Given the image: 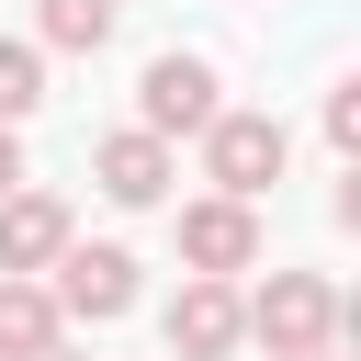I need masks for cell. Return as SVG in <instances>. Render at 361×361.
I'll return each instance as SVG.
<instances>
[{
  "mask_svg": "<svg viewBox=\"0 0 361 361\" xmlns=\"http://www.w3.org/2000/svg\"><path fill=\"white\" fill-rule=\"evenodd\" d=\"M0 192H23V135L0 124Z\"/></svg>",
  "mask_w": 361,
  "mask_h": 361,
  "instance_id": "13",
  "label": "cell"
},
{
  "mask_svg": "<svg viewBox=\"0 0 361 361\" xmlns=\"http://www.w3.org/2000/svg\"><path fill=\"white\" fill-rule=\"evenodd\" d=\"M56 248H68V203L56 192H0V282L56 271Z\"/></svg>",
  "mask_w": 361,
  "mask_h": 361,
  "instance_id": "7",
  "label": "cell"
},
{
  "mask_svg": "<svg viewBox=\"0 0 361 361\" xmlns=\"http://www.w3.org/2000/svg\"><path fill=\"white\" fill-rule=\"evenodd\" d=\"M226 113V79H214V56H192V45H169V56H147V79H135V135H203Z\"/></svg>",
  "mask_w": 361,
  "mask_h": 361,
  "instance_id": "2",
  "label": "cell"
},
{
  "mask_svg": "<svg viewBox=\"0 0 361 361\" xmlns=\"http://www.w3.org/2000/svg\"><path fill=\"white\" fill-rule=\"evenodd\" d=\"M180 271H203V282L259 271V203H226V192L180 203Z\"/></svg>",
  "mask_w": 361,
  "mask_h": 361,
  "instance_id": "4",
  "label": "cell"
},
{
  "mask_svg": "<svg viewBox=\"0 0 361 361\" xmlns=\"http://www.w3.org/2000/svg\"><path fill=\"white\" fill-rule=\"evenodd\" d=\"M45 361H68V338H56V350H45Z\"/></svg>",
  "mask_w": 361,
  "mask_h": 361,
  "instance_id": "14",
  "label": "cell"
},
{
  "mask_svg": "<svg viewBox=\"0 0 361 361\" xmlns=\"http://www.w3.org/2000/svg\"><path fill=\"white\" fill-rule=\"evenodd\" d=\"M34 102H45V45H11V34H0V124L23 135Z\"/></svg>",
  "mask_w": 361,
  "mask_h": 361,
  "instance_id": "11",
  "label": "cell"
},
{
  "mask_svg": "<svg viewBox=\"0 0 361 361\" xmlns=\"http://www.w3.org/2000/svg\"><path fill=\"white\" fill-rule=\"evenodd\" d=\"M237 350V282H180L169 293V361H226Z\"/></svg>",
  "mask_w": 361,
  "mask_h": 361,
  "instance_id": "8",
  "label": "cell"
},
{
  "mask_svg": "<svg viewBox=\"0 0 361 361\" xmlns=\"http://www.w3.org/2000/svg\"><path fill=\"white\" fill-rule=\"evenodd\" d=\"M282 158H293V135H282L271 113H214V124H203V180H214L226 203H259V192L282 180Z\"/></svg>",
  "mask_w": 361,
  "mask_h": 361,
  "instance_id": "3",
  "label": "cell"
},
{
  "mask_svg": "<svg viewBox=\"0 0 361 361\" xmlns=\"http://www.w3.org/2000/svg\"><path fill=\"white\" fill-rule=\"evenodd\" d=\"M327 147H338V158L361 147V79H338V90H327Z\"/></svg>",
  "mask_w": 361,
  "mask_h": 361,
  "instance_id": "12",
  "label": "cell"
},
{
  "mask_svg": "<svg viewBox=\"0 0 361 361\" xmlns=\"http://www.w3.org/2000/svg\"><path fill=\"white\" fill-rule=\"evenodd\" d=\"M338 327H350V305L327 271H271L259 293H237V338H259L271 361H327Z\"/></svg>",
  "mask_w": 361,
  "mask_h": 361,
  "instance_id": "1",
  "label": "cell"
},
{
  "mask_svg": "<svg viewBox=\"0 0 361 361\" xmlns=\"http://www.w3.org/2000/svg\"><path fill=\"white\" fill-rule=\"evenodd\" d=\"M90 180H102V203H124V214H147V203H169V180H180V158L158 147V135H102L90 147Z\"/></svg>",
  "mask_w": 361,
  "mask_h": 361,
  "instance_id": "6",
  "label": "cell"
},
{
  "mask_svg": "<svg viewBox=\"0 0 361 361\" xmlns=\"http://www.w3.org/2000/svg\"><path fill=\"white\" fill-rule=\"evenodd\" d=\"M34 23H45V45H56V56H102V45H113V23H124V0H45Z\"/></svg>",
  "mask_w": 361,
  "mask_h": 361,
  "instance_id": "10",
  "label": "cell"
},
{
  "mask_svg": "<svg viewBox=\"0 0 361 361\" xmlns=\"http://www.w3.org/2000/svg\"><path fill=\"white\" fill-rule=\"evenodd\" d=\"M45 293H56V316H79V327H113V316L135 305V248H113V237H102V248H79V237H68Z\"/></svg>",
  "mask_w": 361,
  "mask_h": 361,
  "instance_id": "5",
  "label": "cell"
},
{
  "mask_svg": "<svg viewBox=\"0 0 361 361\" xmlns=\"http://www.w3.org/2000/svg\"><path fill=\"white\" fill-rule=\"evenodd\" d=\"M56 338H68L56 293H45V282H0V361H45Z\"/></svg>",
  "mask_w": 361,
  "mask_h": 361,
  "instance_id": "9",
  "label": "cell"
}]
</instances>
